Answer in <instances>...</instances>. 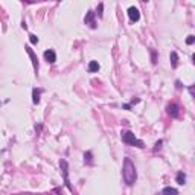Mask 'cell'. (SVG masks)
I'll return each instance as SVG.
<instances>
[{
  "label": "cell",
  "mask_w": 195,
  "mask_h": 195,
  "mask_svg": "<svg viewBox=\"0 0 195 195\" xmlns=\"http://www.w3.org/2000/svg\"><path fill=\"white\" fill-rule=\"evenodd\" d=\"M168 113L172 116V117H178V105L177 104H169L168 105Z\"/></svg>",
  "instance_id": "obj_6"
},
{
  "label": "cell",
  "mask_w": 195,
  "mask_h": 195,
  "mask_svg": "<svg viewBox=\"0 0 195 195\" xmlns=\"http://www.w3.org/2000/svg\"><path fill=\"white\" fill-rule=\"evenodd\" d=\"M41 88H34L32 90V101H34V104H38L40 102V94H41Z\"/></svg>",
  "instance_id": "obj_7"
},
{
  "label": "cell",
  "mask_w": 195,
  "mask_h": 195,
  "mask_svg": "<svg viewBox=\"0 0 195 195\" xmlns=\"http://www.w3.org/2000/svg\"><path fill=\"white\" fill-rule=\"evenodd\" d=\"M162 195H178V190L175 189V187H165L163 190H162Z\"/></svg>",
  "instance_id": "obj_9"
},
{
  "label": "cell",
  "mask_w": 195,
  "mask_h": 195,
  "mask_svg": "<svg viewBox=\"0 0 195 195\" xmlns=\"http://www.w3.org/2000/svg\"><path fill=\"white\" fill-rule=\"evenodd\" d=\"M102 9H104V5L99 3V8H98V15H99V17H102Z\"/></svg>",
  "instance_id": "obj_16"
},
{
  "label": "cell",
  "mask_w": 195,
  "mask_h": 195,
  "mask_svg": "<svg viewBox=\"0 0 195 195\" xmlns=\"http://www.w3.org/2000/svg\"><path fill=\"white\" fill-rule=\"evenodd\" d=\"M85 24H90L91 28H96V21H94V12L88 11L85 15Z\"/></svg>",
  "instance_id": "obj_5"
},
{
  "label": "cell",
  "mask_w": 195,
  "mask_h": 195,
  "mask_svg": "<svg viewBox=\"0 0 195 195\" xmlns=\"http://www.w3.org/2000/svg\"><path fill=\"white\" fill-rule=\"evenodd\" d=\"M171 64H172L174 69L177 67V64H178V55H177V52H171Z\"/></svg>",
  "instance_id": "obj_11"
},
{
  "label": "cell",
  "mask_w": 195,
  "mask_h": 195,
  "mask_svg": "<svg viewBox=\"0 0 195 195\" xmlns=\"http://www.w3.org/2000/svg\"><path fill=\"white\" fill-rule=\"evenodd\" d=\"M26 51H28V54H29V57L32 58V63H34V67L38 70V58L35 57V54H34V51H32V49L31 47H26Z\"/></svg>",
  "instance_id": "obj_8"
},
{
  "label": "cell",
  "mask_w": 195,
  "mask_h": 195,
  "mask_svg": "<svg viewBox=\"0 0 195 195\" xmlns=\"http://www.w3.org/2000/svg\"><path fill=\"white\" fill-rule=\"evenodd\" d=\"M177 183L178 184H184L186 183V174L183 172V171H180V172L177 174Z\"/></svg>",
  "instance_id": "obj_12"
},
{
  "label": "cell",
  "mask_w": 195,
  "mask_h": 195,
  "mask_svg": "<svg viewBox=\"0 0 195 195\" xmlns=\"http://www.w3.org/2000/svg\"><path fill=\"white\" fill-rule=\"evenodd\" d=\"M128 17H130L131 21H139V18H140V12H139V9L134 8V6H131V8L128 9Z\"/></svg>",
  "instance_id": "obj_3"
},
{
  "label": "cell",
  "mask_w": 195,
  "mask_h": 195,
  "mask_svg": "<svg viewBox=\"0 0 195 195\" xmlns=\"http://www.w3.org/2000/svg\"><path fill=\"white\" fill-rule=\"evenodd\" d=\"M29 40H31L32 44H37V43H38V37H37V35H32V34H31V35H29Z\"/></svg>",
  "instance_id": "obj_14"
},
{
  "label": "cell",
  "mask_w": 195,
  "mask_h": 195,
  "mask_svg": "<svg viewBox=\"0 0 195 195\" xmlns=\"http://www.w3.org/2000/svg\"><path fill=\"white\" fill-rule=\"evenodd\" d=\"M162 143H163V142H162V140H159V142H157V143H156V146H154V150H156V151H157V150H160V148H162Z\"/></svg>",
  "instance_id": "obj_17"
},
{
  "label": "cell",
  "mask_w": 195,
  "mask_h": 195,
  "mask_svg": "<svg viewBox=\"0 0 195 195\" xmlns=\"http://www.w3.org/2000/svg\"><path fill=\"white\" fill-rule=\"evenodd\" d=\"M122 142H125L128 145H136L139 146V148H143V142L142 140H137V137L131 133V131H125V133H122Z\"/></svg>",
  "instance_id": "obj_2"
},
{
  "label": "cell",
  "mask_w": 195,
  "mask_h": 195,
  "mask_svg": "<svg viewBox=\"0 0 195 195\" xmlns=\"http://www.w3.org/2000/svg\"><path fill=\"white\" fill-rule=\"evenodd\" d=\"M136 178H137V172H136V166H134V163L131 162V159H125L124 160V180H125V183L127 184H134V181H136Z\"/></svg>",
  "instance_id": "obj_1"
},
{
  "label": "cell",
  "mask_w": 195,
  "mask_h": 195,
  "mask_svg": "<svg viewBox=\"0 0 195 195\" xmlns=\"http://www.w3.org/2000/svg\"><path fill=\"white\" fill-rule=\"evenodd\" d=\"M84 159L87 160V163H90V165L93 163V159H91V153H90V151H87V153L84 154Z\"/></svg>",
  "instance_id": "obj_13"
},
{
  "label": "cell",
  "mask_w": 195,
  "mask_h": 195,
  "mask_svg": "<svg viewBox=\"0 0 195 195\" xmlns=\"http://www.w3.org/2000/svg\"><path fill=\"white\" fill-rule=\"evenodd\" d=\"M193 41H195V37H193V35H189L187 40H186V44H193Z\"/></svg>",
  "instance_id": "obj_15"
},
{
  "label": "cell",
  "mask_w": 195,
  "mask_h": 195,
  "mask_svg": "<svg viewBox=\"0 0 195 195\" xmlns=\"http://www.w3.org/2000/svg\"><path fill=\"white\" fill-rule=\"evenodd\" d=\"M99 70V64H98V61H90L88 64V72L93 73V72H98Z\"/></svg>",
  "instance_id": "obj_10"
},
{
  "label": "cell",
  "mask_w": 195,
  "mask_h": 195,
  "mask_svg": "<svg viewBox=\"0 0 195 195\" xmlns=\"http://www.w3.org/2000/svg\"><path fill=\"white\" fill-rule=\"evenodd\" d=\"M44 58H46V61H47V63H51V64L57 61V55H55V52L52 51V49H49V51H46V52H44Z\"/></svg>",
  "instance_id": "obj_4"
}]
</instances>
